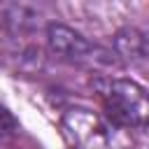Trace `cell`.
Masks as SVG:
<instances>
[{
  "label": "cell",
  "mask_w": 149,
  "mask_h": 149,
  "mask_svg": "<svg viewBox=\"0 0 149 149\" xmlns=\"http://www.w3.org/2000/svg\"><path fill=\"white\" fill-rule=\"evenodd\" d=\"M61 130L70 149H128V140L119 126L84 107L68 109L61 119Z\"/></svg>",
  "instance_id": "1"
},
{
  "label": "cell",
  "mask_w": 149,
  "mask_h": 149,
  "mask_svg": "<svg viewBox=\"0 0 149 149\" xmlns=\"http://www.w3.org/2000/svg\"><path fill=\"white\" fill-rule=\"evenodd\" d=\"M102 105L109 121L119 128L149 126V91L130 79H114L102 88Z\"/></svg>",
  "instance_id": "2"
},
{
  "label": "cell",
  "mask_w": 149,
  "mask_h": 149,
  "mask_svg": "<svg viewBox=\"0 0 149 149\" xmlns=\"http://www.w3.org/2000/svg\"><path fill=\"white\" fill-rule=\"evenodd\" d=\"M47 42H49V49L65 58V61H77V63H84V61H91V54L95 51V47L84 40L79 33H74L72 28L68 26H61V23H54L49 26L47 30Z\"/></svg>",
  "instance_id": "3"
},
{
  "label": "cell",
  "mask_w": 149,
  "mask_h": 149,
  "mask_svg": "<svg viewBox=\"0 0 149 149\" xmlns=\"http://www.w3.org/2000/svg\"><path fill=\"white\" fill-rule=\"evenodd\" d=\"M147 47H149L147 37L135 28H126L116 35V49L128 58H142L147 54Z\"/></svg>",
  "instance_id": "4"
}]
</instances>
